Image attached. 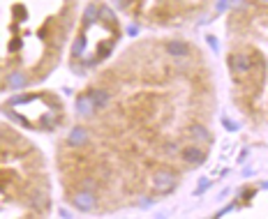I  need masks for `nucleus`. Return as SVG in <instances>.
<instances>
[{
	"instance_id": "nucleus-6",
	"label": "nucleus",
	"mask_w": 268,
	"mask_h": 219,
	"mask_svg": "<svg viewBox=\"0 0 268 219\" xmlns=\"http://www.w3.org/2000/svg\"><path fill=\"white\" fill-rule=\"evenodd\" d=\"M259 2H261V5H268V0H259Z\"/></svg>"
},
{
	"instance_id": "nucleus-4",
	"label": "nucleus",
	"mask_w": 268,
	"mask_h": 219,
	"mask_svg": "<svg viewBox=\"0 0 268 219\" xmlns=\"http://www.w3.org/2000/svg\"><path fill=\"white\" fill-rule=\"evenodd\" d=\"M180 160L187 166H201L206 162V148L203 146H197V143H187L180 152Z\"/></svg>"
},
{
	"instance_id": "nucleus-2",
	"label": "nucleus",
	"mask_w": 268,
	"mask_h": 219,
	"mask_svg": "<svg viewBox=\"0 0 268 219\" xmlns=\"http://www.w3.org/2000/svg\"><path fill=\"white\" fill-rule=\"evenodd\" d=\"M178 187V173H173L171 168H157L150 176V192L155 196H167Z\"/></svg>"
},
{
	"instance_id": "nucleus-1",
	"label": "nucleus",
	"mask_w": 268,
	"mask_h": 219,
	"mask_svg": "<svg viewBox=\"0 0 268 219\" xmlns=\"http://www.w3.org/2000/svg\"><path fill=\"white\" fill-rule=\"evenodd\" d=\"M33 150L28 143L24 141L21 134L0 124V206L5 210L7 203L12 201H24L28 208H33L35 214H44L49 210V190L47 184L40 187H26V182H21L19 171L12 166V160L21 157L24 152ZM7 214V210H5Z\"/></svg>"
},
{
	"instance_id": "nucleus-5",
	"label": "nucleus",
	"mask_w": 268,
	"mask_h": 219,
	"mask_svg": "<svg viewBox=\"0 0 268 219\" xmlns=\"http://www.w3.org/2000/svg\"><path fill=\"white\" fill-rule=\"evenodd\" d=\"M164 51H167L169 58H190V54H192L190 44H187V42H183V40L167 42V44H164Z\"/></svg>"
},
{
	"instance_id": "nucleus-3",
	"label": "nucleus",
	"mask_w": 268,
	"mask_h": 219,
	"mask_svg": "<svg viewBox=\"0 0 268 219\" xmlns=\"http://www.w3.org/2000/svg\"><path fill=\"white\" fill-rule=\"evenodd\" d=\"M229 70H231L236 81H243V78H247L252 74V70H254V58H252L250 54H245V51L231 54L229 56Z\"/></svg>"
}]
</instances>
